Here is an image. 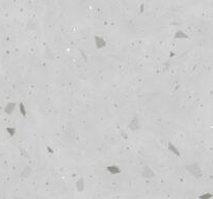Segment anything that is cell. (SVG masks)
Segmentation results:
<instances>
[{"label":"cell","mask_w":213,"mask_h":199,"mask_svg":"<svg viewBox=\"0 0 213 199\" xmlns=\"http://www.w3.org/2000/svg\"><path fill=\"white\" fill-rule=\"evenodd\" d=\"M186 169L188 170L193 176L196 177V178H198V177H201L202 175H203L202 169L200 168V166H198V164H196V163H194V164L187 165V166H186Z\"/></svg>","instance_id":"obj_1"},{"label":"cell","mask_w":213,"mask_h":199,"mask_svg":"<svg viewBox=\"0 0 213 199\" xmlns=\"http://www.w3.org/2000/svg\"><path fill=\"white\" fill-rule=\"evenodd\" d=\"M95 40H96V46L98 49H102V48H104L106 46V42H105V40L103 37L96 35L95 36Z\"/></svg>","instance_id":"obj_2"},{"label":"cell","mask_w":213,"mask_h":199,"mask_svg":"<svg viewBox=\"0 0 213 199\" xmlns=\"http://www.w3.org/2000/svg\"><path fill=\"white\" fill-rule=\"evenodd\" d=\"M106 169H107V171H109L110 173H112V174H119V173H121V169H120L118 166H115V165H112V166H108Z\"/></svg>","instance_id":"obj_3"},{"label":"cell","mask_w":213,"mask_h":199,"mask_svg":"<svg viewBox=\"0 0 213 199\" xmlns=\"http://www.w3.org/2000/svg\"><path fill=\"white\" fill-rule=\"evenodd\" d=\"M76 188H77V190H78L79 192H82L83 190H84V180H83V178H82V177H80V178L77 180Z\"/></svg>","instance_id":"obj_4"},{"label":"cell","mask_w":213,"mask_h":199,"mask_svg":"<svg viewBox=\"0 0 213 199\" xmlns=\"http://www.w3.org/2000/svg\"><path fill=\"white\" fill-rule=\"evenodd\" d=\"M169 149L171 150L172 152H174V154H176V156H178V157H180V152L178 150V148H177L175 145L172 143V142H169Z\"/></svg>","instance_id":"obj_5"},{"label":"cell","mask_w":213,"mask_h":199,"mask_svg":"<svg viewBox=\"0 0 213 199\" xmlns=\"http://www.w3.org/2000/svg\"><path fill=\"white\" fill-rule=\"evenodd\" d=\"M142 174H144V176H146V177H152L154 175V172H152L149 167L146 166L145 167L144 171H142Z\"/></svg>","instance_id":"obj_6"},{"label":"cell","mask_w":213,"mask_h":199,"mask_svg":"<svg viewBox=\"0 0 213 199\" xmlns=\"http://www.w3.org/2000/svg\"><path fill=\"white\" fill-rule=\"evenodd\" d=\"M175 38H188V36H187L186 33L183 32L182 30H178V31L175 33Z\"/></svg>","instance_id":"obj_7"},{"label":"cell","mask_w":213,"mask_h":199,"mask_svg":"<svg viewBox=\"0 0 213 199\" xmlns=\"http://www.w3.org/2000/svg\"><path fill=\"white\" fill-rule=\"evenodd\" d=\"M15 106H16L15 103H8V104L5 106V109H4L5 112H6L8 114H10L12 112V110H14V107H15Z\"/></svg>","instance_id":"obj_8"},{"label":"cell","mask_w":213,"mask_h":199,"mask_svg":"<svg viewBox=\"0 0 213 199\" xmlns=\"http://www.w3.org/2000/svg\"><path fill=\"white\" fill-rule=\"evenodd\" d=\"M139 128V124H138V119H137V117H134L133 120H132L131 124H130V129L132 130H137Z\"/></svg>","instance_id":"obj_9"},{"label":"cell","mask_w":213,"mask_h":199,"mask_svg":"<svg viewBox=\"0 0 213 199\" xmlns=\"http://www.w3.org/2000/svg\"><path fill=\"white\" fill-rule=\"evenodd\" d=\"M213 197V194H211V193H204V194H202L201 196L198 197V199H211Z\"/></svg>","instance_id":"obj_10"},{"label":"cell","mask_w":213,"mask_h":199,"mask_svg":"<svg viewBox=\"0 0 213 199\" xmlns=\"http://www.w3.org/2000/svg\"><path fill=\"white\" fill-rule=\"evenodd\" d=\"M19 107H20V112L21 114L23 115V116H26V110H25V107L24 105H23V103H20V105H19Z\"/></svg>","instance_id":"obj_11"},{"label":"cell","mask_w":213,"mask_h":199,"mask_svg":"<svg viewBox=\"0 0 213 199\" xmlns=\"http://www.w3.org/2000/svg\"><path fill=\"white\" fill-rule=\"evenodd\" d=\"M6 131H8V134H10V136H14V135H15V133H16V130L14 129V128H8V129H6Z\"/></svg>","instance_id":"obj_12"},{"label":"cell","mask_w":213,"mask_h":199,"mask_svg":"<svg viewBox=\"0 0 213 199\" xmlns=\"http://www.w3.org/2000/svg\"><path fill=\"white\" fill-rule=\"evenodd\" d=\"M47 149H48V152H50L51 154H53V150H52V148H51V147H47Z\"/></svg>","instance_id":"obj_13"}]
</instances>
